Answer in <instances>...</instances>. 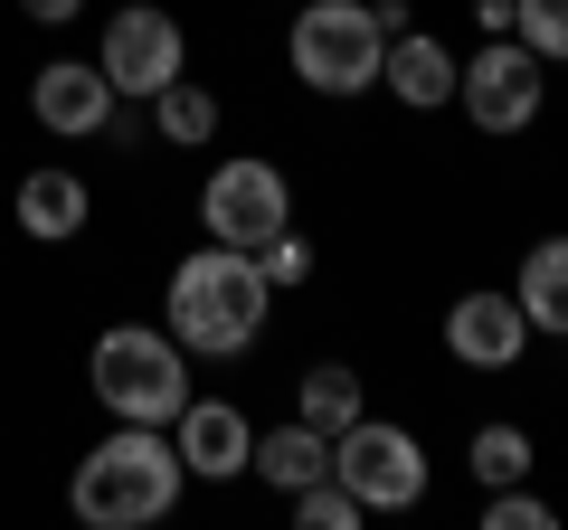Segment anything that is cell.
Wrapping results in <instances>:
<instances>
[{
  "mask_svg": "<svg viewBox=\"0 0 568 530\" xmlns=\"http://www.w3.org/2000/svg\"><path fill=\"white\" fill-rule=\"evenodd\" d=\"M171 342L200 350V360H237V350H256L265 313H275V285H265V265L246 256V246H190L181 265H171Z\"/></svg>",
  "mask_w": 568,
  "mask_h": 530,
  "instance_id": "obj_1",
  "label": "cell"
},
{
  "mask_svg": "<svg viewBox=\"0 0 568 530\" xmlns=\"http://www.w3.org/2000/svg\"><path fill=\"white\" fill-rule=\"evenodd\" d=\"M256 265H265V285H275V294H284V285H313V246L294 237V227H284V237H265Z\"/></svg>",
  "mask_w": 568,
  "mask_h": 530,
  "instance_id": "obj_22",
  "label": "cell"
},
{
  "mask_svg": "<svg viewBox=\"0 0 568 530\" xmlns=\"http://www.w3.org/2000/svg\"><path fill=\"white\" fill-rule=\"evenodd\" d=\"M294 408H304V427L342 436L351 417H361V369H351V360H313L304 388H294Z\"/></svg>",
  "mask_w": 568,
  "mask_h": 530,
  "instance_id": "obj_16",
  "label": "cell"
},
{
  "mask_svg": "<svg viewBox=\"0 0 568 530\" xmlns=\"http://www.w3.org/2000/svg\"><path fill=\"white\" fill-rule=\"evenodd\" d=\"M361 521H369V511L351 502L342 473H313V483L294 492V530H361Z\"/></svg>",
  "mask_w": 568,
  "mask_h": 530,
  "instance_id": "obj_19",
  "label": "cell"
},
{
  "mask_svg": "<svg viewBox=\"0 0 568 530\" xmlns=\"http://www.w3.org/2000/svg\"><path fill=\"white\" fill-rule=\"evenodd\" d=\"M152 123H162V143L200 152V143H219V95H209V85H190V77H171L162 95H152Z\"/></svg>",
  "mask_w": 568,
  "mask_h": 530,
  "instance_id": "obj_17",
  "label": "cell"
},
{
  "mask_svg": "<svg viewBox=\"0 0 568 530\" xmlns=\"http://www.w3.org/2000/svg\"><path fill=\"white\" fill-rule=\"evenodd\" d=\"M20 10H29V20H39V29H67V20H77V10H85V0H20Z\"/></svg>",
  "mask_w": 568,
  "mask_h": 530,
  "instance_id": "obj_23",
  "label": "cell"
},
{
  "mask_svg": "<svg viewBox=\"0 0 568 530\" xmlns=\"http://www.w3.org/2000/svg\"><path fill=\"white\" fill-rule=\"evenodd\" d=\"M246 473H265L275 492H304L313 473H332V436L304 427V417H294V427H265L256 455H246Z\"/></svg>",
  "mask_w": 568,
  "mask_h": 530,
  "instance_id": "obj_15",
  "label": "cell"
},
{
  "mask_svg": "<svg viewBox=\"0 0 568 530\" xmlns=\"http://www.w3.org/2000/svg\"><path fill=\"white\" fill-rule=\"evenodd\" d=\"M446 350L465 369H511L530 350V323H521V304H511V285L493 294V285H474V294H455L446 304Z\"/></svg>",
  "mask_w": 568,
  "mask_h": 530,
  "instance_id": "obj_9",
  "label": "cell"
},
{
  "mask_svg": "<svg viewBox=\"0 0 568 530\" xmlns=\"http://www.w3.org/2000/svg\"><path fill=\"white\" fill-rule=\"evenodd\" d=\"M474 20H484L493 39H511V0H474Z\"/></svg>",
  "mask_w": 568,
  "mask_h": 530,
  "instance_id": "obj_24",
  "label": "cell"
},
{
  "mask_svg": "<svg viewBox=\"0 0 568 530\" xmlns=\"http://www.w3.org/2000/svg\"><path fill=\"white\" fill-rule=\"evenodd\" d=\"M511 39H521L530 58L568 67V0H511Z\"/></svg>",
  "mask_w": 568,
  "mask_h": 530,
  "instance_id": "obj_20",
  "label": "cell"
},
{
  "mask_svg": "<svg viewBox=\"0 0 568 530\" xmlns=\"http://www.w3.org/2000/svg\"><path fill=\"white\" fill-rule=\"evenodd\" d=\"M465 465H474V483L484 492H503V483H530V436L511 427V417H493V427H474V446H465Z\"/></svg>",
  "mask_w": 568,
  "mask_h": 530,
  "instance_id": "obj_18",
  "label": "cell"
},
{
  "mask_svg": "<svg viewBox=\"0 0 568 530\" xmlns=\"http://www.w3.org/2000/svg\"><path fill=\"white\" fill-rule=\"evenodd\" d=\"M294 77L313 95H369L379 85V58H388V29L369 0H294V39H284Z\"/></svg>",
  "mask_w": 568,
  "mask_h": 530,
  "instance_id": "obj_4",
  "label": "cell"
},
{
  "mask_svg": "<svg viewBox=\"0 0 568 530\" xmlns=\"http://www.w3.org/2000/svg\"><path fill=\"white\" fill-rule=\"evenodd\" d=\"M85 388L114 427H171L190 408V350L152 323H114L85 350Z\"/></svg>",
  "mask_w": 568,
  "mask_h": 530,
  "instance_id": "obj_3",
  "label": "cell"
},
{
  "mask_svg": "<svg viewBox=\"0 0 568 530\" xmlns=\"http://www.w3.org/2000/svg\"><path fill=\"white\" fill-rule=\"evenodd\" d=\"M181 492H190V465H181V446L162 427H114L77 465L67 502H77L85 530H152V521L181 511Z\"/></svg>",
  "mask_w": 568,
  "mask_h": 530,
  "instance_id": "obj_2",
  "label": "cell"
},
{
  "mask_svg": "<svg viewBox=\"0 0 568 530\" xmlns=\"http://www.w3.org/2000/svg\"><path fill=\"white\" fill-rule=\"evenodd\" d=\"M511 304H521V323H530V332L568 342V237H530L521 275H511Z\"/></svg>",
  "mask_w": 568,
  "mask_h": 530,
  "instance_id": "obj_13",
  "label": "cell"
},
{
  "mask_svg": "<svg viewBox=\"0 0 568 530\" xmlns=\"http://www.w3.org/2000/svg\"><path fill=\"white\" fill-rule=\"evenodd\" d=\"M379 85L407 104V114H436V104H455V48L398 29V39H388V58H379Z\"/></svg>",
  "mask_w": 568,
  "mask_h": 530,
  "instance_id": "obj_12",
  "label": "cell"
},
{
  "mask_svg": "<svg viewBox=\"0 0 568 530\" xmlns=\"http://www.w3.org/2000/svg\"><path fill=\"white\" fill-rule=\"evenodd\" d=\"M171 446H181V465L200 473V483H237L246 455H256V427H246L237 398H190V408L171 417Z\"/></svg>",
  "mask_w": 568,
  "mask_h": 530,
  "instance_id": "obj_11",
  "label": "cell"
},
{
  "mask_svg": "<svg viewBox=\"0 0 568 530\" xmlns=\"http://www.w3.org/2000/svg\"><path fill=\"white\" fill-rule=\"evenodd\" d=\"M95 67H104L114 95H142V104H152L171 77H190V39H181V20H171L162 0H123L114 20H104Z\"/></svg>",
  "mask_w": 568,
  "mask_h": 530,
  "instance_id": "obj_7",
  "label": "cell"
},
{
  "mask_svg": "<svg viewBox=\"0 0 568 530\" xmlns=\"http://www.w3.org/2000/svg\"><path fill=\"white\" fill-rule=\"evenodd\" d=\"M85 218H95V200H85L77 171H29L20 181V237L67 246V237H85Z\"/></svg>",
  "mask_w": 568,
  "mask_h": 530,
  "instance_id": "obj_14",
  "label": "cell"
},
{
  "mask_svg": "<svg viewBox=\"0 0 568 530\" xmlns=\"http://www.w3.org/2000/svg\"><path fill=\"white\" fill-rule=\"evenodd\" d=\"M455 104L474 114V133L511 143V133H530L540 104H549V58H530L521 39H484L474 58H455Z\"/></svg>",
  "mask_w": 568,
  "mask_h": 530,
  "instance_id": "obj_5",
  "label": "cell"
},
{
  "mask_svg": "<svg viewBox=\"0 0 568 530\" xmlns=\"http://www.w3.org/2000/svg\"><path fill=\"white\" fill-rule=\"evenodd\" d=\"M200 227L219 246H246V256H256L265 237L294 227V190H284V171L256 162V152H246V162H219V171H209V190H200Z\"/></svg>",
  "mask_w": 568,
  "mask_h": 530,
  "instance_id": "obj_8",
  "label": "cell"
},
{
  "mask_svg": "<svg viewBox=\"0 0 568 530\" xmlns=\"http://www.w3.org/2000/svg\"><path fill=\"white\" fill-rule=\"evenodd\" d=\"M332 473L351 483V502H361V511L426 502V446L407 427H388V417H351V427L332 436Z\"/></svg>",
  "mask_w": 568,
  "mask_h": 530,
  "instance_id": "obj_6",
  "label": "cell"
},
{
  "mask_svg": "<svg viewBox=\"0 0 568 530\" xmlns=\"http://www.w3.org/2000/svg\"><path fill=\"white\" fill-rule=\"evenodd\" d=\"M114 104H123V95L104 85L95 58H48L39 77H29V114H39L48 133H67V143H77V133H104Z\"/></svg>",
  "mask_w": 568,
  "mask_h": 530,
  "instance_id": "obj_10",
  "label": "cell"
},
{
  "mask_svg": "<svg viewBox=\"0 0 568 530\" xmlns=\"http://www.w3.org/2000/svg\"><path fill=\"white\" fill-rule=\"evenodd\" d=\"M549 521H559V511H549L540 492H521V483H503L484 502V530H549Z\"/></svg>",
  "mask_w": 568,
  "mask_h": 530,
  "instance_id": "obj_21",
  "label": "cell"
}]
</instances>
